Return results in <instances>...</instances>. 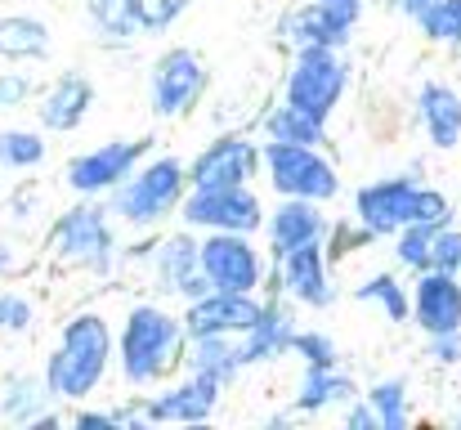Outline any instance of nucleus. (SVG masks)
<instances>
[{"instance_id": "nucleus-1", "label": "nucleus", "mask_w": 461, "mask_h": 430, "mask_svg": "<svg viewBox=\"0 0 461 430\" xmlns=\"http://www.w3.org/2000/svg\"><path fill=\"white\" fill-rule=\"evenodd\" d=\"M99 359H104V332H99V323L86 318V323H77L68 332V345L59 354V368H54L59 390H68V395L90 390L95 377H99Z\"/></svg>"}, {"instance_id": "nucleus-2", "label": "nucleus", "mask_w": 461, "mask_h": 430, "mask_svg": "<svg viewBox=\"0 0 461 430\" xmlns=\"http://www.w3.org/2000/svg\"><path fill=\"white\" fill-rule=\"evenodd\" d=\"M126 166H131V148H104V152L81 157V161L72 166V184H81V188L113 184V179H122V170H126Z\"/></svg>"}, {"instance_id": "nucleus-3", "label": "nucleus", "mask_w": 461, "mask_h": 430, "mask_svg": "<svg viewBox=\"0 0 461 430\" xmlns=\"http://www.w3.org/2000/svg\"><path fill=\"white\" fill-rule=\"evenodd\" d=\"M86 99H90V90L81 86V81H68L54 99H50V108H45V117L54 122V126H72L77 117H81V108H86Z\"/></svg>"}, {"instance_id": "nucleus-4", "label": "nucleus", "mask_w": 461, "mask_h": 430, "mask_svg": "<svg viewBox=\"0 0 461 430\" xmlns=\"http://www.w3.org/2000/svg\"><path fill=\"white\" fill-rule=\"evenodd\" d=\"M45 41H41V27L36 23H5L0 27V50H9V54H23V50H41Z\"/></svg>"}, {"instance_id": "nucleus-5", "label": "nucleus", "mask_w": 461, "mask_h": 430, "mask_svg": "<svg viewBox=\"0 0 461 430\" xmlns=\"http://www.w3.org/2000/svg\"><path fill=\"white\" fill-rule=\"evenodd\" d=\"M0 152H5L9 161H36V157H41V143L23 140V135H9V140L0 143Z\"/></svg>"}]
</instances>
